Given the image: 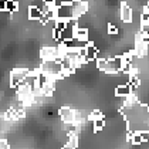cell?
I'll use <instances>...</instances> for the list:
<instances>
[{"mask_svg":"<svg viewBox=\"0 0 149 149\" xmlns=\"http://www.w3.org/2000/svg\"><path fill=\"white\" fill-rule=\"evenodd\" d=\"M60 118L64 124H74L75 121V111L71 109L70 107H63L60 108Z\"/></svg>","mask_w":149,"mask_h":149,"instance_id":"8","label":"cell"},{"mask_svg":"<svg viewBox=\"0 0 149 149\" xmlns=\"http://www.w3.org/2000/svg\"><path fill=\"white\" fill-rule=\"evenodd\" d=\"M98 58V48L91 44V43H88L87 46H85V60L87 61H91V60H97Z\"/></svg>","mask_w":149,"mask_h":149,"instance_id":"11","label":"cell"},{"mask_svg":"<svg viewBox=\"0 0 149 149\" xmlns=\"http://www.w3.org/2000/svg\"><path fill=\"white\" fill-rule=\"evenodd\" d=\"M29 19L30 20H43V10L37 6L29 7Z\"/></svg>","mask_w":149,"mask_h":149,"instance_id":"12","label":"cell"},{"mask_svg":"<svg viewBox=\"0 0 149 149\" xmlns=\"http://www.w3.org/2000/svg\"><path fill=\"white\" fill-rule=\"evenodd\" d=\"M61 149H72V148H71L70 145H67V143H65V145H64V146H63V148H61Z\"/></svg>","mask_w":149,"mask_h":149,"instance_id":"20","label":"cell"},{"mask_svg":"<svg viewBox=\"0 0 149 149\" xmlns=\"http://www.w3.org/2000/svg\"><path fill=\"white\" fill-rule=\"evenodd\" d=\"M63 71V67L60 64L58 60H53V61H43L41 67H40V72L44 74L48 78H60V74Z\"/></svg>","mask_w":149,"mask_h":149,"instance_id":"3","label":"cell"},{"mask_svg":"<svg viewBox=\"0 0 149 149\" xmlns=\"http://www.w3.org/2000/svg\"><path fill=\"white\" fill-rule=\"evenodd\" d=\"M0 149H10V146H9V143L6 141L0 139Z\"/></svg>","mask_w":149,"mask_h":149,"instance_id":"18","label":"cell"},{"mask_svg":"<svg viewBox=\"0 0 149 149\" xmlns=\"http://www.w3.org/2000/svg\"><path fill=\"white\" fill-rule=\"evenodd\" d=\"M43 3L47 6H56V0H43Z\"/></svg>","mask_w":149,"mask_h":149,"instance_id":"19","label":"cell"},{"mask_svg":"<svg viewBox=\"0 0 149 149\" xmlns=\"http://www.w3.org/2000/svg\"><path fill=\"white\" fill-rule=\"evenodd\" d=\"M122 114L128 122V132L142 134L149 132V108L142 104L124 105Z\"/></svg>","mask_w":149,"mask_h":149,"instance_id":"1","label":"cell"},{"mask_svg":"<svg viewBox=\"0 0 149 149\" xmlns=\"http://www.w3.org/2000/svg\"><path fill=\"white\" fill-rule=\"evenodd\" d=\"M71 7H72V17L74 20L77 22L80 17H82L87 10H88V3L87 1H82V0H71Z\"/></svg>","mask_w":149,"mask_h":149,"instance_id":"5","label":"cell"},{"mask_svg":"<svg viewBox=\"0 0 149 149\" xmlns=\"http://www.w3.org/2000/svg\"><path fill=\"white\" fill-rule=\"evenodd\" d=\"M17 9H19V4L14 0H6L4 1V10L6 12L14 13V12H17Z\"/></svg>","mask_w":149,"mask_h":149,"instance_id":"15","label":"cell"},{"mask_svg":"<svg viewBox=\"0 0 149 149\" xmlns=\"http://www.w3.org/2000/svg\"><path fill=\"white\" fill-rule=\"evenodd\" d=\"M121 20L124 23H132L134 20V14H132V9L128 6V3H121Z\"/></svg>","mask_w":149,"mask_h":149,"instance_id":"9","label":"cell"},{"mask_svg":"<svg viewBox=\"0 0 149 149\" xmlns=\"http://www.w3.org/2000/svg\"><path fill=\"white\" fill-rule=\"evenodd\" d=\"M87 119H88V121H91V122L101 121V119H104V114L100 111V109H95V111H92V112H90V114H88Z\"/></svg>","mask_w":149,"mask_h":149,"instance_id":"14","label":"cell"},{"mask_svg":"<svg viewBox=\"0 0 149 149\" xmlns=\"http://www.w3.org/2000/svg\"><path fill=\"white\" fill-rule=\"evenodd\" d=\"M40 57L43 58V61H53V60H58L60 58V53H58L57 47H44L40 51Z\"/></svg>","mask_w":149,"mask_h":149,"instance_id":"7","label":"cell"},{"mask_svg":"<svg viewBox=\"0 0 149 149\" xmlns=\"http://www.w3.org/2000/svg\"><path fill=\"white\" fill-rule=\"evenodd\" d=\"M131 94H132V90H131V87H129L128 84L118 85V87L115 88V95H116V97H124V98H126V97L131 95Z\"/></svg>","mask_w":149,"mask_h":149,"instance_id":"13","label":"cell"},{"mask_svg":"<svg viewBox=\"0 0 149 149\" xmlns=\"http://www.w3.org/2000/svg\"><path fill=\"white\" fill-rule=\"evenodd\" d=\"M74 38L78 40V41H82V43H90L88 41V29L87 27H81V26H75L74 29Z\"/></svg>","mask_w":149,"mask_h":149,"instance_id":"10","label":"cell"},{"mask_svg":"<svg viewBox=\"0 0 149 149\" xmlns=\"http://www.w3.org/2000/svg\"><path fill=\"white\" fill-rule=\"evenodd\" d=\"M56 20L57 22H65V23L74 20V17H72V7H71L70 1L61 3L56 9Z\"/></svg>","mask_w":149,"mask_h":149,"instance_id":"4","label":"cell"},{"mask_svg":"<svg viewBox=\"0 0 149 149\" xmlns=\"http://www.w3.org/2000/svg\"><path fill=\"white\" fill-rule=\"evenodd\" d=\"M29 74H30V70L27 68H14L12 71V74H10V84H12V87H19L27 78Z\"/></svg>","mask_w":149,"mask_h":149,"instance_id":"6","label":"cell"},{"mask_svg":"<svg viewBox=\"0 0 149 149\" xmlns=\"http://www.w3.org/2000/svg\"><path fill=\"white\" fill-rule=\"evenodd\" d=\"M92 124H94V132H100L104 126H105L104 119H101V121H95V122H92Z\"/></svg>","mask_w":149,"mask_h":149,"instance_id":"16","label":"cell"},{"mask_svg":"<svg viewBox=\"0 0 149 149\" xmlns=\"http://www.w3.org/2000/svg\"><path fill=\"white\" fill-rule=\"evenodd\" d=\"M108 33H109V34H116V33H118L116 26H114V24H109V26H108Z\"/></svg>","mask_w":149,"mask_h":149,"instance_id":"17","label":"cell"},{"mask_svg":"<svg viewBox=\"0 0 149 149\" xmlns=\"http://www.w3.org/2000/svg\"><path fill=\"white\" fill-rule=\"evenodd\" d=\"M124 58L114 57V58H97V67L101 71H105L107 74H116L118 71H122Z\"/></svg>","mask_w":149,"mask_h":149,"instance_id":"2","label":"cell"}]
</instances>
